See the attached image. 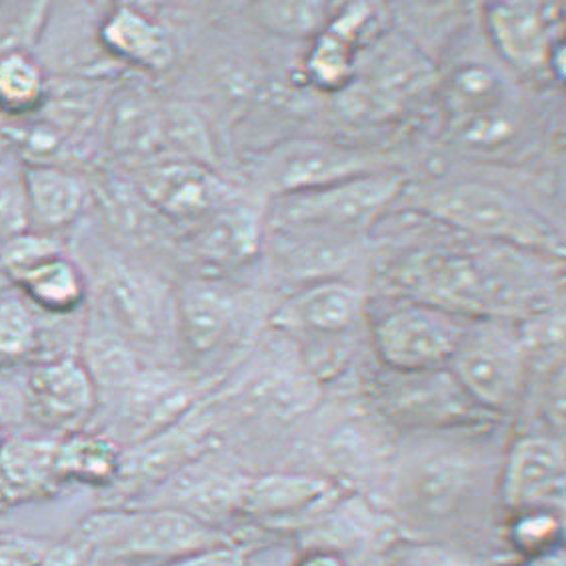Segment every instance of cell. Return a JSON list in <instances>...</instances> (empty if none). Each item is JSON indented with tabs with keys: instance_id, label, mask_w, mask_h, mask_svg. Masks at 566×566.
Listing matches in <instances>:
<instances>
[{
	"instance_id": "cell-1",
	"label": "cell",
	"mask_w": 566,
	"mask_h": 566,
	"mask_svg": "<svg viewBox=\"0 0 566 566\" xmlns=\"http://www.w3.org/2000/svg\"><path fill=\"white\" fill-rule=\"evenodd\" d=\"M553 261L506 244H437L407 254L395 279L407 298L464 318L516 321L543 315L553 298Z\"/></svg>"
},
{
	"instance_id": "cell-2",
	"label": "cell",
	"mask_w": 566,
	"mask_h": 566,
	"mask_svg": "<svg viewBox=\"0 0 566 566\" xmlns=\"http://www.w3.org/2000/svg\"><path fill=\"white\" fill-rule=\"evenodd\" d=\"M409 205L474 241L506 244L560 261L563 237L523 200L474 180H441L409 192Z\"/></svg>"
},
{
	"instance_id": "cell-3",
	"label": "cell",
	"mask_w": 566,
	"mask_h": 566,
	"mask_svg": "<svg viewBox=\"0 0 566 566\" xmlns=\"http://www.w3.org/2000/svg\"><path fill=\"white\" fill-rule=\"evenodd\" d=\"M407 177L397 168L343 180L321 189L274 197L269 212L271 231L304 232L355 242L399 202Z\"/></svg>"
},
{
	"instance_id": "cell-4",
	"label": "cell",
	"mask_w": 566,
	"mask_h": 566,
	"mask_svg": "<svg viewBox=\"0 0 566 566\" xmlns=\"http://www.w3.org/2000/svg\"><path fill=\"white\" fill-rule=\"evenodd\" d=\"M528 357L516 321L472 318L447 368L484 415H503L523 397Z\"/></svg>"
},
{
	"instance_id": "cell-5",
	"label": "cell",
	"mask_w": 566,
	"mask_h": 566,
	"mask_svg": "<svg viewBox=\"0 0 566 566\" xmlns=\"http://www.w3.org/2000/svg\"><path fill=\"white\" fill-rule=\"evenodd\" d=\"M78 543L101 558H180L224 545L214 526L180 509L116 511L88 516Z\"/></svg>"
},
{
	"instance_id": "cell-6",
	"label": "cell",
	"mask_w": 566,
	"mask_h": 566,
	"mask_svg": "<svg viewBox=\"0 0 566 566\" xmlns=\"http://www.w3.org/2000/svg\"><path fill=\"white\" fill-rule=\"evenodd\" d=\"M471 321L405 296L375 316L373 343L388 370H439L449 367Z\"/></svg>"
},
{
	"instance_id": "cell-7",
	"label": "cell",
	"mask_w": 566,
	"mask_h": 566,
	"mask_svg": "<svg viewBox=\"0 0 566 566\" xmlns=\"http://www.w3.org/2000/svg\"><path fill=\"white\" fill-rule=\"evenodd\" d=\"M429 63L409 42L388 36L355 61V74L340 91L345 111L358 118L395 113L430 83Z\"/></svg>"
},
{
	"instance_id": "cell-8",
	"label": "cell",
	"mask_w": 566,
	"mask_h": 566,
	"mask_svg": "<svg viewBox=\"0 0 566 566\" xmlns=\"http://www.w3.org/2000/svg\"><path fill=\"white\" fill-rule=\"evenodd\" d=\"M375 153L318 138H296L274 148L264 165V180L273 197L321 189L343 180L387 170Z\"/></svg>"
},
{
	"instance_id": "cell-9",
	"label": "cell",
	"mask_w": 566,
	"mask_h": 566,
	"mask_svg": "<svg viewBox=\"0 0 566 566\" xmlns=\"http://www.w3.org/2000/svg\"><path fill=\"white\" fill-rule=\"evenodd\" d=\"M378 399L392 419L415 427H462L483 415L449 368L422 373L387 368V377L378 387Z\"/></svg>"
},
{
	"instance_id": "cell-10",
	"label": "cell",
	"mask_w": 566,
	"mask_h": 566,
	"mask_svg": "<svg viewBox=\"0 0 566 566\" xmlns=\"http://www.w3.org/2000/svg\"><path fill=\"white\" fill-rule=\"evenodd\" d=\"M501 494L514 513L551 509L565 499V447L551 434H526L514 441L504 461Z\"/></svg>"
},
{
	"instance_id": "cell-11",
	"label": "cell",
	"mask_w": 566,
	"mask_h": 566,
	"mask_svg": "<svg viewBox=\"0 0 566 566\" xmlns=\"http://www.w3.org/2000/svg\"><path fill=\"white\" fill-rule=\"evenodd\" d=\"M560 7L536 2H499L486 9V29L494 49L506 63L523 71L538 73L551 69L563 41L555 36V12Z\"/></svg>"
},
{
	"instance_id": "cell-12",
	"label": "cell",
	"mask_w": 566,
	"mask_h": 566,
	"mask_svg": "<svg viewBox=\"0 0 566 566\" xmlns=\"http://www.w3.org/2000/svg\"><path fill=\"white\" fill-rule=\"evenodd\" d=\"M145 199L180 222H202L227 202V187L209 168L192 160H160L143 170Z\"/></svg>"
},
{
	"instance_id": "cell-13",
	"label": "cell",
	"mask_w": 566,
	"mask_h": 566,
	"mask_svg": "<svg viewBox=\"0 0 566 566\" xmlns=\"http://www.w3.org/2000/svg\"><path fill=\"white\" fill-rule=\"evenodd\" d=\"M32 417L49 429L78 427L95 409V380L73 358H59L34 368L27 382Z\"/></svg>"
},
{
	"instance_id": "cell-14",
	"label": "cell",
	"mask_w": 566,
	"mask_h": 566,
	"mask_svg": "<svg viewBox=\"0 0 566 566\" xmlns=\"http://www.w3.org/2000/svg\"><path fill=\"white\" fill-rule=\"evenodd\" d=\"M365 298L357 286L340 279H318L284 301L274 323L284 331L306 335H343L357 325Z\"/></svg>"
},
{
	"instance_id": "cell-15",
	"label": "cell",
	"mask_w": 566,
	"mask_h": 566,
	"mask_svg": "<svg viewBox=\"0 0 566 566\" xmlns=\"http://www.w3.org/2000/svg\"><path fill=\"white\" fill-rule=\"evenodd\" d=\"M368 14L370 11L365 4L346 7L338 17H333L325 31L316 34L306 61L308 78L316 86L340 93L350 83L357 61L353 44L357 41L358 32L363 31Z\"/></svg>"
},
{
	"instance_id": "cell-16",
	"label": "cell",
	"mask_w": 566,
	"mask_h": 566,
	"mask_svg": "<svg viewBox=\"0 0 566 566\" xmlns=\"http://www.w3.org/2000/svg\"><path fill=\"white\" fill-rule=\"evenodd\" d=\"M56 442L17 439L0 444V493L7 503H22L53 489Z\"/></svg>"
},
{
	"instance_id": "cell-17",
	"label": "cell",
	"mask_w": 566,
	"mask_h": 566,
	"mask_svg": "<svg viewBox=\"0 0 566 566\" xmlns=\"http://www.w3.org/2000/svg\"><path fill=\"white\" fill-rule=\"evenodd\" d=\"M101 36L111 53L145 69H167L172 59V46L165 31L128 7H120L111 14Z\"/></svg>"
},
{
	"instance_id": "cell-18",
	"label": "cell",
	"mask_w": 566,
	"mask_h": 566,
	"mask_svg": "<svg viewBox=\"0 0 566 566\" xmlns=\"http://www.w3.org/2000/svg\"><path fill=\"white\" fill-rule=\"evenodd\" d=\"M328 484L313 476L274 474L239 484L237 511L256 516H283L321 503Z\"/></svg>"
},
{
	"instance_id": "cell-19",
	"label": "cell",
	"mask_w": 566,
	"mask_h": 566,
	"mask_svg": "<svg viewBox=\"0 0 566 566\" xmlns=\"http://www.w3.org/2000/svg\"><path fill=\"white\" fill-rule=\"evenodd\" d=\"M442 98L451 120L481 115L513 101L503 76L483 63H464L452 69L442 86Z\"/></svg>"
},
{
	"instance_id": "cell-20",
	"label": "cell",
	"mask_w": 566,
	"mask_h": 566,
	"mask_svg": "<svg viewBox=\"0 0 566 566\" xmlns=\"http://www.w3.org/2000/svg\"><path fill=\"white\" fill-rule=\"evenodd\" d=\"M120 471V457L113 441L96 434L73 432L56 442V476L59 481H78L105 486Z\"/></svg>"
},
{
	"instance_id": "cell-21",
	"label": "cell",
	"mask_w": 566,
	"mask_h": 566,
	"mask_svg": "<svg viewBox=\"0 0 566 566\" xmlns=\"http://www.w3.org/2000/svg\"><path fill=\"white\" fill-rule=\"evenodd\" d=\"M34 303L51 313H71L84 296L83 279L73 264L51 252L14 274Z\"/></svg>"
},
{
	"instance_id": "cell-22",
	"label": "cell",
	"mask_w": 566,
	"mask_h": 566,
	"mask_svg": "<svg viewBox=\"0 0 566 566\" xmlns=\"http://www.w3.org/2000/svg\"><path fill=\"white\" fill-rule=\"evenodd\" d=\"M200 231L199 251L214 263H239L261 242V221L249 209L217 210Z\"/></svg>"
},
{
	"instance_id": "cell-23",
	"label": "cell",
	"mask_w": 566,
	"mask_h": 566,
	"mask_svg": "<svg viewBox=\"0 0 566 566\" xmlns=\"http://www.w3.org/2000/svg\"><path fill=\"white\" fill-rule=\"evenodd\" d=\"M27 199L34 221L44 227H63L83 207V189L66 172L34 167L27 172Z\"/></svg>"
},
{
	"instance_id": "cell-24",
	"label": "cell",
	"mask_w": 566,
	"mask_h": 566,
	"mask_svg": "<svg viewBox=\"0 0 566 566\" xmlns=\"http://www.w3.org/2000/svg\"><path fill=\"white\" fill-rule=\"evenodd\" d=\"M46 83L41 66L19 51L0 56V111L7 115H29L41 108Z\"/></svg>"
},
{
	"instance_id": "cell-25",
	"label": "cell",
	"mask_w": 566,
	"mask_h": 566,
	"mask_svg": "<svg viewBox=\"0 0 566 566\" xmlns=\"http://www.w3.org/2000/svg\"><path fill=\"white\" fill-rule=\"evenodd\" d=\"M523 123V115L514 101L486 111L481 115L451 120V135L454 143L472 150H496L514 140Z\"/></svg>"
},
{
	"instance_id": "cell-26",
	"label": "cell",
	"mask_w": 566,
	"mask_h": 566,
	"mask_svg": "<svg viewBox=\"0 0 566 566\" xmlns=\"http://www.w3.org/2000/svg\"><path fill=\"white\" fill-rule=\"evenodd\" d=\"M231 304L221 294L197 291L182 306V328L195 350L207 353L221 345L231 328Z\"/></svg>"
},
{
	"instance_id": "cell-27",
	"label": "cell",
	"mask_w": 566,
	"mask_h": 566,
	"mask_svg": "<svg viewBox=\"0 0 566 566\" xmlns=\"http://www.w3.org/2000/svg\"><path fill=\"white\" fill-rule=\"evenodd\" d=\"M254 12L266 29L286 36H316L333 21L331 7L323 2H269Z\"/></svg>"
},
{
	"instance_id": "cell-28",
	"label": "cell",
	"mask_w": 566,
	"mask_h": 566,
	"mask_svg": "<svg viewBox=\"0 0 566 566\" xmlns=\"http://www.w3.org/2000/svg\"><path fill=\"white\" fill-rule=\"evenodd\" d=\"M36 345V328L19 301L0 304V365H14L29 357Z\"/></svg>"
},
{
	"instance_id": "cell-29",
	"label": "cell",
	"mask_w": 566,
	"mask_h": 566,
	"mask_svg": "<svg viewBox=\"0 0 566 566\" xmlns=\"http://www.w3.org/2000/svg\"><path fill=\"white\" fill-rule=\"evenodd\" d=\"M560 518L551 509H536L516 513L511 526V538L518 551L526 555H548L553 543L560 536Z\"/></svg>"
},
{
	"instance_id": "cell-30",
	"label": "cell",
	"mask_w": 566,
	"mask_h": 566,
	"mask_svg": "<svg viewBox=\"0 0 566 566\" xmlns=\"http://www.w3.org/2000/svg\"><path fill=\"white\" fill-rule=\"evenodd\" d=\"M46 546L27 536L0 535V566H39Z\"/></svg>"
},
{
	"instance_id": "cell-31",
	"label": "cell",
	"mask_w": 566,
	"mask_h": 566,
	"mask_svg": "<svg viewBox=\"0 0 566 566\" xmlns=\"http://www.w3.org/2000/svg\"><path fill=\"white\" fill-rule=\"evenodd\" d=\"M168 566H244V558L239 551L219 545L175 558Z\"/></svg>"
},
{
	"instance_id": "cell-32",
	"label": "cell",
	"mask_w": 566,
	"mask_h": 566,
	"mask_svg": "<svg viewBox=\"0 0 566 566\" xmlns=\"http://www.w3.org/2000/svg\"><path fill=\"white\" fill-rule=\"evenodd\" d=\"M86 551L78 541L63 543V545L46 546L39 566H83Z\"/></svg>"
},
{
	"instance_id": "cell-33",
	"label": "cell",
	"mask_w": 566,
	"mask_h": 566,
	"mask_svg": "<svg viewBox=\"0 0 566 566\" xmlns=\"http://www.w3.org/2000/svg\"><path fill=\"white\" fill-rule=\"evenodd\" d=\"M296 566H345V563L333 553L321 551V553H311V555L304 556L296 563Z\"/></svg>"
},
{
	"instance_id": "cell-34",
	"label": "cell",
	"mask_w": 566,
	"mask_h": 566,
	"mask_svg": "<svg viewBox=\"0 0 566 566\" xmlns=\"http://www.w3.org/2000/svg\"><path fill=\"white\" fill-rule=\"evenodd\" d=\"M7 506H9V503H7V499H4V496H2V493H0V513H2V511H4Z\"/></svg>"
},
{
	"instance_id": "cell-35",
	"label": "cell",
	"mask_w": 566,
	"mask_h": 566,
	"mask_svg": "<svg viewBox=\"0 0 566 566\" xmlns=\"http://www.w3.org/2000/svg\"><path fill=\"white\" fill-rule=\"evenodd\" d=\"M2 441H4V439H2V432H0V444H2Z\"/></svg>"
}]
</instances>
